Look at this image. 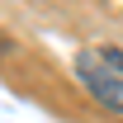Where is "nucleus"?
Returning a JSON list of instances; mask_svg holds the SVG:
<instances>
[{
	"mask_svg": "<svg viewBox=\"0 0 123 123\" xmlns=\"http://www.w3.org/2000/svg\"><path fill=\"white\" fill-rule=\"evenodd\" d=\"M76 76H80V85H85L104 109L123 114V76L109 66L104 52H80V57H76Z\"/></svg>",
	"mask_w": 123,
	"mask_h": 123,
	"instance_id": "nucleus-1",
	"label": "nucleus"
},
{
	"mask_svg": "<svg viewBox=\"0 0 123 123\" xmlns=\"http://www.w3.org/2000/svg\"><path fill=\"white\" fill-rule=\"evenodd\" d=\"M99 52H104V57H109V66L123 76V52H118V47H99Z\"/></svg>",
	"mask_w": 123,
	"mask_h": 123,
	"instance_id": "nucleus-2",
	"label": "nucleus"
}]
</instances>
